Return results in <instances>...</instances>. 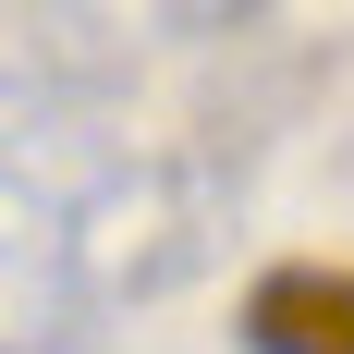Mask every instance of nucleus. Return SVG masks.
Segmentation results:
<instances>
[{"label": "nucleus", "instance_id": "f257e3e1", "mask_svg": "<svg viewBox=\"0 0 354 354\" xmlns=\"http://www.w3.org/2000/svg\"><path fill=\"white\" fill-rule=\"evenodd\" d=\"M220 220H232V196H220L208 159H171V147L98 159V171L62 183V196H49V220H37L49 318L86 330V318H122V306L183 293V281L220 257Z\"/></svg>", "mask_w": 354, "mask_h": 354}, {"label": "nucleus", "instance_id": "7ed1b4c3", "mask_svg": "<svg viewBox=\"0 0 354 354\" xmlns=\"http://www.w3.org/2000/svg\"><path fill=\"white\" fill-rule=\"evenodd\" d=\"M12 354H73V330H25V342H12Z\"/></svg>", "mask_w": 354, "mask_h": 354}, {"label": "nucleus", "instance_id": "f03ea898", "mask_svg": "<svg viewBox=\"0 0 354 354\" xmlns=\"http://www.w3.org/2000/svg\"><path fill=\"white\" fill-rule=\"evenodd\" d=\"M245 354H354V269L281 257L245 281Z\"/></svg>", "mask_w": 354, "mask_h": 354}]
</instances>
